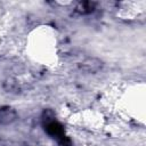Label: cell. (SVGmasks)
I'll use <instances>...</instances> for the list:
<instances>
[{"mask_svg": "<svg viewBox=\"0 0 146 146\" xmlns=\"http://www.w3.org/2000/svg\"><path fill=\"white\" fill-rule=\"evenodd\" d=\"M16 120V113L9 107H0V127L10 124Z\"/></svg>", "mask_w": 146, "mask_h": 146, "instance_id": "obj_1", "label": "cell"}]
</instances>
